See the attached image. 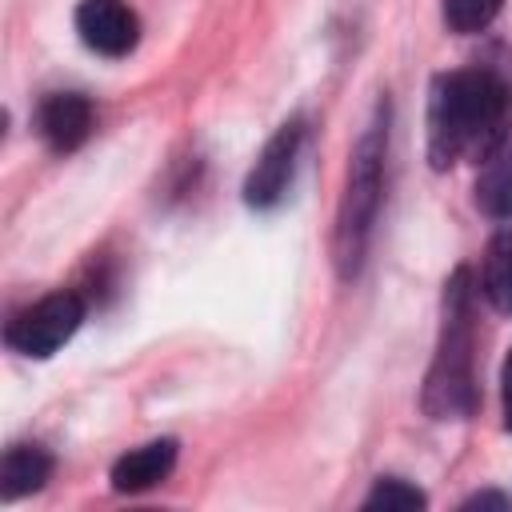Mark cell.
Returning a JSON list of instances; mask_svg holds the SVG:
<instances>
[{"label": "cell", "instance_id": "13", "mask_svg": "<svg viewBox=\"0 0 512 512\" xmlns=\"http://www.w3.org/2000/svg\"><path fill=\"white\" fill-rule=\"evenodd\" d=\"M424 504H428V496L400 476H380L372 484V492L364 496V508H424Z\"/></svg>", "mask_w": 512, "mask_h": 512}, {"label": "cell", "instance_id": "3", "mask_svg": "<svg viewBox=\"0 0 512 512\" xmlns=\"http://www.w3.org/2000/svg\"><path fill=\"white\" fill-rule=\"evenodd\" d=\"M384 152H388V100L376 108V120L364 128V136L352 148L348 184H344L340 212H336L332 256H336V272L344 280H352L360 272L372 228H376V212L384 200Z\"/></svg>", "mask_w": 512, "mask_h": 512}, {"label": "cell", "instance_id": "4", "mask_svg": "<svg viewBox=\"0 0 512 512\" xmlns=\"http://www.w3.org/2000/svg\"><path fill=\"white\" fill-rule=\"evenodd\" d=\"M80 324H84V296L72 288H60L40 296L24 312H16L4 328V340L12 352L28 360H48L56 348H64L76 336Z\"/></svg>", "mask_w": 512, "mask_h": 512}, {"label": "cell", "instance_id": "2", "mask_svg": "<svg viewBox=\"0 0 512 512\" xmlns=\"http://www.w3.org/2000/svg\"><path fill=\"white\" fill-rule=\"evenodd\" d=\"M472 304H476V288H472V272L456 268L444 284V316H440V340H436V356L432 368L424 376V392L420 404L432 420H464L476 412V324H472Z\"/></svg>", "mask_w": 512, "mask_h": 512}, {"label": "cell", "instance_id": "1", "mask_svg": "<svg viewBox=\"0 0 512 512\" xmlns=\"http://www.w3.org/2000/svg\"><path fill=\"white\" fill-rule=\"evenodd\" d=\"M512 132V76L496 64L452 68L428 92V160L436 172L488 160Z\"/></svg>", "mask_w": 512, "mask_h": 512}, {"label": "cell", "instance_id": "8", "mask_svg": "<svg viewBox=\"0 0 512 512\" xmlns=\"http://www.w3.org/2000/svg\"><path fill=\"white\" fill-rule=\"evenodd\" d=\"M176 452H180V444L172 436L148 440V444L124 452L112 464V476L108 480H112L116 492H148V488H156V484L168 480V472L176 468Z\"/></svg>", "mask_w": 512, "mask_h": 512}, {"label": "cell", "instance_id": "5", "mask_svg": "<svg viewBox=\"0 0 512 512\" xmlns=\"http://www.w3.org/2000/svg\"><path fill=\"white\" fill-rule=\"evenodd\" d=\"M300 144H304V120L292 116L284 120L268 144L260 148L248 180H244V204L248 208H276L292 184V168H296V156H300Z\"/></svg>", "mask_w": 512, "mask_h": 512}, {"label": "cell", "instance_id": "9", "mask_svg": "<svg viewBox=\"0 0 512 512\" xmlns=\"http://www.w3.org/2000/svg\"><path fill=\"white\" fill-rule=\"evenodd\" d=\"M48 476H52V456L40 444H12L0 460V496L4 500L32 496L48 484Z\"/></svg>", "mask_w": 512, "mask_h": 512}, {"label": "cell", "instance_id": "11", "mask_svg": "<svg viewBox=\"0 0 512 512\" xmlns=\"http://www.w3.org/2000/svg\"><path fill=\"white\" fill-rule=\"evenodd\" d=\"M480 288L492 300V308H500L504 316H512V228H500L488 240Z\"/></svg>", "mask_w": 512, "mask_h": 512}, {"label": "cell", "instance_id": "10", "mask_svg": "<svg viewBox=\"0 0 512 512\" xmlns=\"http://www.w3.org/2000/svg\"><path fill=\"white\" fill-rule=\"evenodd\" d=\"M476 208L492 220H512V144L484 160L476 176Z\"/></svg>", "mask_w": 512, "mask_h": 512}, {"label": "cell", "instance_id": "6", "mask_svg": "<svg viewBox=\"0 0 512 512\" xmlns=\"http://www.w3.org/2000/svg\"><path fill=\"white\" fill-rule=\"evenodd\" d=\"M80 40L100 56H128L140 40V16L124 0H80L76 8Z\"/></svg>", "mask_w": 512, "mask_h": 512}, {"label": "cell", "instance_id": "14", "mask_svg": "<svg viewBox=\"0 0 512 512\" xmlns=\"http://www.w3.org/2000/svg\"><path fill=\"white\" fill-rule=\"evenodd\" d=\"M500 400H504V428L512 432V348H508L504 368H500Z\"/></svg>", "mask_w": 512, "mask_h": 512}, {"label": "cell", "instance_id": "15", "mask_svg": "<svg viewBox=\"0 0 512 512\" xmlns=\"http://www.w3.org/2000/svg\"><path fill=\"white\" fill-rule=\"evenodd\" d=\"M464 508H508V496H500V492H476L472 500H464Z\"/></svg>", "mask_w": 512, "mask_h": 512}, {"label": "cell", "instance_id": "12", "mask_svg": "<svg viewBox=\"0 0 512 512\" xmlns=\"http://www.w3.org/2000/svg\"><path fill=\"white\" fill-rule=\"evenodd\" d=\"M504 0H444V24L460 36H472V32H484L496 16H500Z\"/></svg>", "mask_w": 512, "mask_h": 512}, {"label": "cell", "instance_id": "7", "mask_svg": "<svg viewBox=\"0 0 512 512\" xmlns=\"http://www.w3.org/2000/svg\"><path fill=\"white\" fill-rule=\"evenodd\" d=\"M36 128L44 136V144L52 152H76L88 132H92V104L80 92H52L40 112H36Z\"/></svg>", "mask_w": 512, "mask_h": 512}]
</instances>
